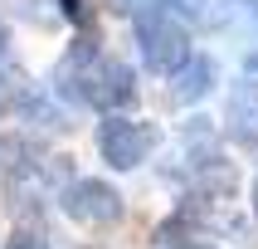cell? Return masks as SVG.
<instances>
[{
	"instance_id": "8",
	"label": "cell",
	"mask_w": 258,
	"mask_h": 249,
	"mask_svg": "<svg viewBox=\"0 0 258 249\" xmlns=\"http://www.w3.org/2000/svg\"><path fill=\"white\" fill-rule=\"evenodd\" d=\"M195 176H200V186H205V190H215V195H224V190L239 186V171H234V161H224V157L200 161V166H195Z\"/></svg>"
},
{
	"instance_id": "12",
	"label": "cell",
	"mask_w": 258,
	"mask_h": 249,
	"mask_svg": "<svg viewBox=\"0 0 258 249\" xmlns=\"http://www.w3.org/2000/svg\"><path fill=\"white\" fill-rule=\"evenodd\" d=\"M244 64H248V69H253V73H258V54H248V59H244Z\"/></svg>"
},
{
	"instance_id": "7",
	"label": "cell",
	"mask_w": 258,
	"mask_h": 249,
	"mask_svg": "<svg viewBox=\"0 0 258 249\" xmlns=\"http://www.w3.org/2000/svg\"><path fill=\"white\" fill-rule=\"evenodd\" d=\"M132 98H137V78H132V69L117 64V59H102L93 108H132Z\"/></svg>"
},
{
	"instance_id": "11",
	"label": "cell",
	"mask_w": 258,
	"mask_h": 249,
	"mask_svg": "<svg viewBox=\"0 0 258 249\" xmlns=\"http://www.w3.org/2000/svg\"><path fill=\"white\" fill-rule=\"evenodd\" d=\"M5 59H10V29H5V20H0V69H5Z\"/></svg>"
},
{
	"instance_id": "2",
	"label": "cell",
	"mask_w": 258,
	"mask_h": 249,
	"mask_svg": "<svg viewBox=\"0 0 258 249\" xmlns=\"http://www.w3.org/2000/svg\"><path fill=\"white\" fill-rule=\"evenodd\" d=\"M102 44L93 39V34H78V39L63 49V59H58V98L63 103H78V108H93V93H98V73H102Z\"/></svg>"
},
{
	"instance_id": "10",
	"label": "cell",
	"mask_w": 258,
	"mask_h": 249,
	"mask_svg": "<svg viewBox=\"0 0 258 249\" xmlns=\"http://www.w3.org/2000/svg\"><path fill=\"white\" fill-rule=\"evenodd\" d=\"M20 157V146H15V137H0V171L10 166V161Z\"/></svg>"
},
{
	"instance_id": "1",
	"label": "cell",
	"mask_w": 258,
	"mask_h": 249,
	"mask_svg": "<svg viewBox=\"0 0 258 249\" xmlns=\"http://www.w3.org/2000/svg\"><path fill=\"white\" fill-rule=\"evenodd\" d=\"M132 20H137V49H142L146 69H151V73L180 69V59L190 54L185 25L171 20V15H161V10H142V15H132Z\"/></svg>"
},
{
	"instance_id": "6",
	"label": "cell",
	"mask_w": 258,
	"mask_h": 249,
	"mask_svg": "<svg viewBox=\"0 0 258 249\" xmlns=\"http://www.w3.org/2000/svg\"><path fill=\"white\" fill-rule=\"evenodd\" d=\"M229 137L244 146H258V83H234L229 88Z\"/></svg>"
},
{
	"instance_id": "3",
	"label": "cell",
	"mask_w": 258,
	"mask_h": 249,
	"mask_svg": "<svg viewBox=\"0 0 258 249\" xmlns=\"http://www.w3.org/2000/svg\"><path fill=\"white\" fill-rule=\"evenodd\" d=\"M151 142H156V132L132 122V117H122V113L98 122V157L112 171H137L146 161V152H151Z\"/></svg>"
},
{
	"instance_id": "9",
	"label": "cell",
	"mask_w": 258,
	"mask_h": 249,
	"mask_svg": "<svg viewBox=\"0 0 258 249\" xmlns=\"http://www.w3.org/2000/svg\"><path fill=\"white\" fill-rule=\"evenodd\" d=\"M5 249H49V234H44L39 220H25V225H15V230H10Z\"/></svg>"
},
{
	"instance_id": "4",
	"label": "cell",
	"mask_w": 258,
	"mask_h": 249,
	"mask_svg": "<svg viewBox=\"0 0 258 249\" xmlns=\"http://www.w3.org/2000/svg\"><path fill=\"white\" fill-rule=\"evenodd\" d=\"M58 205H63V215L78 220V225H93V230H102V225H117L122 220V195H117V186H107V181H93V176H83V181H69V190L58 195Z\"/></svg>"
},
{
	"instance_id": "5",
	"label": "cell",
	"mask_w": 258,
	"mask_h": 249,
	"mask_svg": "<svg viewBox=\"0 0 258 249\" xmlns=\"http://www.w3.org/2000/svg\"><path fill=\"white\" fill-rule=\"evenodd\" d=\"M219 64L210 54H185L180 59V69H171V98L180 103V108H195V103L215 88V78H219Z\"/></svg>"
}]
</instances>
